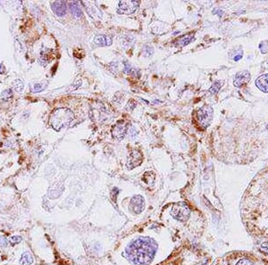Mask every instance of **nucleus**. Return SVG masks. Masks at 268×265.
I'll use <instances>...</instances> for the list:
<instances>
[{
  "instance_id": "nucleus-1",
  "label": "nucleus",
  "mask_w": 268,
  "mask_h": 265,
  "mask_svg": "<svg viewBox=\"0 0 268 265\" xmlns=\"http://www.w3.org/2000/svg\"><path fill=\"white\" fill-rule=\"evenodd\" d=\"M158 249L156 241L149 236H140L134 239L126 247V256L135 265L151 263Z\"/></svg>"
},
{
  "instance_id": "nucleus-2",
  "label": "nucleus",
  "mask_w": 268,
  "mask_h": 265,
  "mask_svg": "<svg viewBox=\"0 0 268 265\" xmlns=\"http://www.w3.org/2000/svg\"><path fill=\"white\" fill-rule=\"evenodd\" d=\"M74 120V113L68 108H57L51 113L49 123L56 130H61L69 126Z\"/></svg>"
},
{
  "instance_id": "nucleus-3",
  "label": "nucleus",
  "mask_w": 268,
  "mask_h": 265,
  "mask_svg": "<svg viewBox=\"0 0 268 265\" xmlns=\"http://www.w3.org/2000/svg\"><path fill=\"white\" fill-rule=\"evenodd\" d=\"M171 214L175 220L181 221V222H184L190 218V209L185 203H183V202L178 203V204H175L173 206V208L171 210Z\"/></svg>"
},
{
  "instance_id": "nucleus-4",
  "label": "nucleus",
  "mask_w": 268,
  "mask_h": 265,
  "mask_svg": "<svg viewBox=\"0 0 268 265\" xmlns=\"http://www.w3.org/2000/svg\"><path fill=\"white\" fill-rule=\"evenodd\" d=\"M213 114H214V110L213 108L208 105L200 107L197 112V119L199 124L206 128L208 127L213 120Z\"/></svg>"
},
{
  "instance_id": "nucleus-5",
  "label": "nucleus",
  "mask_w": 268,
  "mask_h": 265,
  "mask_svg": "<svg viewBox=\"0 0 268 265\" xmlns=\"http://www.w3.org/2000/svg\"><path fill=\"white\" fill-rule=\"evenodd\" d=\"M140 4V1H134V0L121 1L118 4L117 13L120 14H131L134 12H136Z\"/></svg>"
},
{
  "instance_id": "nucleus-6",
  "label": "nucleus",
  "mask_w": 268,
  "mask_h": 265,
  "mask_svg": "<svg viewBox=\"0 0 268 265\" xmlns=\"http://www.w3.org/2000/svg\"><path fill=\"white\" fill-rule=\"evenodd\" d=\"M127 133V124L126 122L121 120L118 121L112 128V136L118 140H122Z\"/></svg>"
},
{
  "instance_id": "nucleus-7",
  "label": "nucleus",
  "mask_w": 268,
  "mask_h": 265,
  "mask_svg": "<svg viewBox=\"0 0 268 265\" xmlns=\"http://www.w3.org/2000/svg\"><path fill=\"white\" fill-rule=\"evenodd\" d=\"M145 208V201L143 196L136 195L131 198L130 203V210L135 214H140Z\"/></svg>"
},
{
  "instance_id": "nucleus-8",
  "label": "nucleus",
  "mask_w": 268,
  "mask_h": 265,
  "mask_svg": "<svg viewBox=\"0 0 268 265\" xmlns=\"http://www.w3.org/2000/svg\"><path fill=\"white\" fill-rule=\"evenodd\" d=\"M250 78V73L248 71H240L239 73H237L233 84H234V86H235L236 88H242V87L246 86L248 83L249 82Z\"/></svg>"
},
{
  "instance_id": "nucleus-9",
  "label": "nucleus",
  "mask_w": 268,
  "mask_h": 265,
  "mask_svg": "<svg viewBox=\"0 0 268 265\" xmlns=\"http://www.w3.org/2000/svg\"><path fill=\"white\" fill-rule=\"evenodd\" d=\"M142 163V153L137 151V150H133L128 158V167L129 169H132L136 166H139Z\"/></svg>"
},
{
  "instance_id": "nucleus-10",
  "label": "nucleus",
  "mask_w": 268,
  "mask_h": 265,
  "mask_svg": "<svg viewBox=\"0 0 268 265\" xmlns=\"http://www.w3.org/2000/svg\"><path fill=\"white\" fill-rule=\"evenodd\" d=\"M51 7L54 13L58 16H64L66 13V3L64 1H56L51 3Z\"/></svg>"
},
{
  "instance_id": "nucleus-11",
  "label": "nucleus",
  "mask_w": 268,
  "mask_h": 265,
  "mask_svg": "<svg viewBox=\"0 0 268 265\" xmlns=\"http://www.w3.org/2000/svg\"><path fill=\"white\" fill-rule=\"evenodd\" d=\"M255 83L258 89L265 93H268V73L258 77Z\"/></svg>"
},
{
  "instance_id": "nucleus-12",
  "label": "nucleus",
  "mask_w": 268,
  "mask_h": 265,
  "mask_svg": "<svg viewBox=\"0 0 268 265\" xmlns=\"http://www.w3.org/2000/svg\"><path fill=\"white\" fill-rule=\"evenodd\" d=\"M94 43L99 47L110 46L112 44V39L105 35H97L94 38Z\"/></svg>"
},
{
  "instance_id": "nucleus-13",
  "label": "nucleus",
  "mask_w": 268,
  "mask_h": 265,
  "mask_svg": "<svg viewBox=\"0 0 268 265\" xmlns=\"http://www.w3.org/2000/svg\"><path fill=\"white\" fill-rule=\"evenodd\" d=\"M70 6V10L72 15L76 18H80L82 17V10L81 8V6H80V3L77 2V1H72V2H70L69 4Z\"/></svg>"
},
{
  "instance_id": "nucleus-14",
  "label": "nucleus",
  "mask_w": 268,
  "mask_h": 265,
  "mask_svg": "<svg viewBox=\"0 0 268 265\" xmlns=\"http://www.w3.org/2000/svg\"><path fill=\"white\" fill-rule=\"evenodd\" d=\"M193 38H194V33H190V34H187L185 36H181V38H179L175 41V44L179 47H184V46H186L191 42Z\"/></svg>"
},
{
  "instance_id": "nucleus-15",
  "label": "nucleus",
  "mask_w": 268,
  "mask_h": 265,
  "mask_svg": "<svg viewBox=\"0 0 268 265\" xmlns=\"http://www.w3.org/2000/svg\"><path fill=\"white\" fill-rule=\"evenodd\" d=\"M20 262L22 265H30L33 262V257L29 252H25L22 254Z\"/></svg>"
},
{
  "instance_id": "nucleus-16",
  "label": "nucleus",
  "mask_w": 268,
  "mask_h": 265,
  "mask_svg": "<svg viewBox=\"0 0 268 265\" xmlns=\"http://www.w3.org/2000/svg\"><path fill=\"white\" fill-rule=\"evenodd\" d=\"M222 85V81H217L216 82H214L213 83V85H212V87L209 88V92L211 94H216V93L220 90Z\"/></svg>"
},
{
  "instance_id": "nucleus-17",
  "label": "nucleus",
  "mask_w": 268,
  "mask_h": 265,
  "mask_svg": "<svg viewBox=\"0 0 268 265\" xmlns=\"http://www.w3.org/2000/svg\"><path fill=\"white\" fill-rule=\"evenodd\" d=\"M46 86L47 85H43L42 83H37V84H34L30 87V91L33 92V93H36V92H40L42 90H44L46 88Z\"/></svg>"
},
{
  "instance_id": "nucleus-18",
  "label": "nucleus",
  "mask_w": 268,
  "mask_h": 265,
  "mask_svg": "<svg viewBox=\"0 0 268 265\" xmlns=\"http://www.w3.org/2000/svg\"><path fill=\"white\" fill-rule=\"evenodd\" d=\"M13 88L17 92H22L24 89V82L21 80H15L13 81Z\"/></svg>"
},
{
  "instance_id": "nucleus-19",
  "label": "nucleus",
  "mask_w": 268,
  "mask_h": 265,
  "mask_svg": "<svg viewBox=\"0 0 268 265\" xmlns=\"http://www.w3.org/2000/svg\"><path fill=\"white\" fill-rule=\"evenodd\" d=\"M1 96H2L3 98H5V99L10 98V97L12 96V90H11V89H6L5 91H3L2 94H1Z\"/></svg>"
},
{
  "instance_id": "nucleus-20",
  "label": "nucleus",
  "mask_w": 268,
  "mask_h": 265,
  "mask_svg": "<svg viewBox=\"0 0 268 265\" xmlns=\"http://www.w3.org/2000/svg\"><path fill=\"white\" fill-rule=\"evenodd\" d=\"M143 51H144V55H145V56H150L152 54L154 53L153 48H152L151 47H149V46H145Z\"/></svg>"
},
{
  "instance_id": "nucleus-21",
  "label": "nucleus",
  "mask_w": 268,
  "mask_h": 265,
  "mask_svg": "<svg viewBox=\"0 0 268 265\" xmlns=\"http://www.w3.org/2000/svg\"><path fill=\"white\" fill-rule=\"evenodd\" d=\"M236 265H253V263H252V262H251L250 260L244 258V259L239 260V262L236 263Z\"/></svg>"
},
{
  "instance_id": "nucleus-22",
  "label": "nucleus",
  "mask_w": 268,
  "mask_h": 265,
  "mask_svg": "<svg viewBox=\"0 0 268 265\" xmlns=\"http://www.w3.org/2000/svg\"><path fill=\"white\" fill-rule=\"evenodd\" d=\"M21 241H22V237L19 236H13L11 237V239H10V242L12 243V245L19 244Z\"/></svg>"
},
{
  "instance_id": "nucleus-23",
  "label": "nucleus",
  "mask_w": 268,
  "mask_h": 265,
  "mask_svg": "<svg viewBox=\"0 0 268 265\" xmlns=\"http://www.w3.org/2000/svg\"><path fill=\"white\" fill-rule=\"evenodd\" d=\"M260 251L268 255V242L263 243L262 245L260 246Z\"/></svg>"
},
{
  "instance_id": "nucleus-24",
  "label": "nucleus",
  "mask_w": 268,
  "mask_h": 265,
  "mask_svg": "<svg viewBox=\"0 0 268 265\" xmlns=\"http://www.w3.org/2000/svg\"><path fill=\"white\" fill-rule=\"evenodd\" d=\"M7 244H8V241H7V239H6V236L0 235V247H5L7 246Z\"/></svg>"
},
{
  "instance_id": "nucleus-25",
  "label": "nucleus",
  "mask_w": 268,
  "mask_h": 265,
  "mask_svg": "<svg viewBox=\"0 0 268 265\" xmlns=\"http://www.w3.org/2000/svg\"><path fill=\"white\" fill-rule=\"evenodd\" d=\"M123 71L125 72V73H131V72H132L133 71V68L130 65H128V64H124V69H123Z\"/></svg>"
},
{
  "instance_id": "nucleus-26",
  "label": "nucleus",
  "mask_w": 268,
  "mask_h": 265,
  "mask_svg": "<svg viewBox=\"0 0 268 265\" xmlns=\"http://www.w3.org/2000/svg\"><path fill=\"white\" fill-rule=\"evenodd\" d=\"M135 106H136V103H135L133 100H130L129 101L128 104H127V106H126V109H128V110H132Z\"/></svg>"
},
{
  "instance_id": "nucleus-27",
  "label": "nucleus",
  "mask_w": 268,
  "mask_h": 265,
  "mask_svg": "<svg viewBox=\"0 0 268 265\" xmlns=\"http://www.w3.org/2000/svg\"><path fill=\"white\" fill-rule=\"evenodd\" d=\"M81 85H82V81H78V83H77V81H75V82H74V84L72 86V88H70V90L71 91H72V90H74V89H76V88H79Z\"/></svg>"
},
{
  "instance_id": "nucleus-28",
  "label": "nucleus",
  "mask_w": 268,
  "mask_h": 265,
  "mask_svg": "<svg viewBox=\"0 0 268 265\" xmlns=\"http://www.w3.org/2000/svg\"><path fill=\"white\" fill-rule=\"evenodd\" d=\"M241 57H242V55H236V56H235L233 59H234L235 61H238V60H239Z\"/></svg>"
},
{
  "instance_id": "nucleus-29",
  "label": "nucleus",
  "mask_w": 268,
  "mask_h": 265,
  "mask_svg": "<svg viewBox=\"0 0 268 265\" xmlns=\"http://www.w3.org/2000/svg\"><path fill=\"white\" fill-rule=\"evenodd\" d=\"M0 72H2V65H0Z\"/></svg>"
}]
</instances>
